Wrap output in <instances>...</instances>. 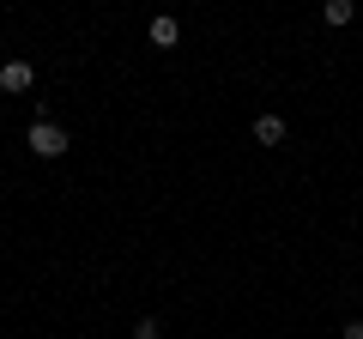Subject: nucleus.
I'll use <instances>...</instances> for the list:
<instances>
[{"instance_id":"obj_1","label":"nucleus","mask_w":363,"mask_h":339,"mask_svg":"<svg viewBox=\"0 0 363 339\" xmlns=\"http://www.w3.org/2000/svg\"><path fill=\"white\" fill-rule=\"evenodd\" d=\"M25 140H30V152H37V157H61L67 152V133L61 128H55V121H30V133H25Z\"/></svg>"},{"instance_id":"obj_2","label":"nucleus","mask_w":363,"mask_h":339,"mask_svg":"<svg viewBox=\"0 0 363 339\" xmlns=\"http://www.w3.org/2000/svg\"><path fill=\"white\" fill-rule=\"evenodd\" d=\"M30 85H37V67H30V61H6V67H0V91H6V97H25Z\"/></svg>"},{"instance_id":"obj_3","label":"nucleus","mask_w":363,"mask_h":339,"mask_svg":"<svg viewBox=\"0 0 363 339\" xmlns=\"http://www.w3.org/2000/svg\"><path fill=\"white\" fill-rule=\"evenodd\" d=\"M145 37H152L157 49H176V43H182V25H176V18H169V13H157V18H152V30H145Z\"/></svg>"},{"instance_id":"obj_4","label":"nucleus","mask_w":363,"mask_h":339,"mask_svg":"<svg viewBox=\"0 0 363 339\" xmlns=\"http://www.w3.org/2000/svg\"><path fill=\"white\" fill-rule=\"evenodd\" d=\"M285 133H291L285 116H260V121H255V140H260V145H285Z\"/></svg>"},{"instance_id":"obj_5","label":"nucleus","mask_w":363,"mask_h":339,"mask_svg":"<svg viewBox=\"0 0 363 339\" xmlns=\"http://www.w3.org/2000/svg\"><path fill=\"white\" fill-rule=\"evenodd\" d=\"M321 13H327V25H351V18H357V0H327V6H321Z\"/></svg>"},{"instance_id":"obj_6","label":"nucleus","mask_w":363,"mask_h":339,"mask_svg":"<svg viewBox=\"0 0 363 339\" xmlns=\"http://www.w3.org/2000/svg\"><path fill=\"white\" fill-rule=\"evenodd\" d=\"M133 339H157V321H152V315H145V321L133 327Z\"/></svg>"},{"instance_id":"obj_7","label":"nucleus","mask_w":363,"mask_h":339,"mask_svg":"<svg viewBox=\"0 0 363 339\" xmlns=\"http://www.w3.org/2000/svg\"><path fill=\"white\" fill-rule=\"evenodd\" d=\"M345 339H363V321H351V327H345Z\"/></svg>"}]
</instances>
